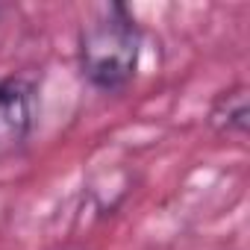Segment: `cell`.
<instances>
[{"instance_id":"cell-1","label":"cell","mask_w":250,"mask_h":250,"mask_svg":"<svg viewBox=\"0 0 250 250\" xmlns=\"http://www.w3.org/2000/svg\"><path fill=\"white\" fill-rule=\"evenodd\" d=\"M142 56V30L124 3H103L80 27V71L100 91H124Z\"/></svg>"},{"instance_id":"cell-2","label":"cell","mask_w":250,"mask_h":250,"mask_svg":"<svg viewBox=\"0 0 250 250\" xmlns=\"http://www.w3.org/2000/svg\"><path fill=\"white\" fill-rule=\"evenodd\" d=\"M33 124V83L24 77L0 80V159L27 147Z\"/></svg>"},{"instance_id":"cell-3","label":"cell","mask_w":250,"mask_h":250,"mask_svg":"<svg viewBox=\"0 0 250 250\" xmlns=\"http://www.w3.org/2000/svg\"><path fill=\"white\" fill-rule=\"evenodd\" d=\"M209 127L221 136H247L250 130V97L244 85L221 91L209 109Z\"/></svg>"}]
</instances>
